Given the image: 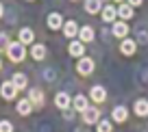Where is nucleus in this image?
Wrapping results in <instances>:
<instances>
[{
  "label": "nucleus",
  "instance_id": "obj_14",
  "mask_svg": "<svg viewBox=\"0 0 148 132\" xmlns=\"http://www.w3.org/2000/svg\"><path fill=\"white\" fill-rule=\"evenodd\" d=\"M55 106H57L59 110L70 108V106H72V95H70L68 91H57V95H55Z\"/></svg>",
  "mask_w": 148,
  "mask_h": 132
},
{
  "label": "nucleus",
  "instance_id": "obj_8",
  "mask_svg": "<svg viewBox=\"0 0 148 132\" xmlns=\"http://www.w3.org/2000/svg\"><path fill=\"white\" fill-rule=\"evenodd\" d=\"M100 20L105 24H113L118 20V5H105L100 11Z\"/></svg>",
  "mask_w": 148,
  "mask_h": 132
},
{
  "label": "nucleus",
  "instance_id": "obj_24",
  "mask_svg": "<svg viewBox=\"0 0 148 132\" xmlns=\"http://www.w3.org/2000/svg\"><path fill=\"white\" fill-rule=\"evenodd\" d=\"M96 132H113V121L100 117V121L96 123Z\"/></svg>",
  "mask_w": 148,
  "mask_h": 132
},
{
  "label": "nucleus",
  "instance_id": "obj_33",
  "mask_svg": "<svg viewBox=\"0 0 148 132\" xmlns=\"http://www.w3.org/2000/svg\"><path fill=\"white\" fill-rule=\"evenodd\" d=\"M0 69H2V61H0Z\"/></svg>",
  "mask_w": 148,
  "mask_h": 132
},
{
  "label": "nucleus",
  "instance_id": "obj_15",
  "mask_svg": "<svg viewBox=\"0 0 148 132\" xmlns=\"http://www.w3.org/2000/svg\"><path fill=\"white\" fill-rule=\"evenodd\" d=\"M28 100L33 102V106H35V108H42L44 102H46V95H44V91L39 89V87H33L31 91H28Z\"/></svg>",
  "mask_w": 148,
  "mask_h": 132
},
{
  "label": "nucleus",
  "instance_id": "obj_12",
  "mask_svg": "<svg viewBox=\"0 0 148 132\" xmlns=\"http://www.w3.org/2000/svg\"><path fill=\"white\" fill-rule=\"evenodd\" d=\"M79 28H81V26H79V22H76V20H65L61 30H63L65 39H76V37H79Z\"/></svg>",
  "mask_w": 148,
  "mask_h": 132
},
{
  "label": "nucleus",
  "instance_id": "obj_29",
  "mask_svg": "<svg viewBox=\"0 0 148 132\" xmlns=\"http://www.w3.org/2000/svg\"><path fill=\"white\" fill-rule=\"evenodd\" d=\"M44 78H46V80H55V69H46V72H44Z\"/></svg>",
  "mask_w": 148,
  "mask_h": 132
},
{
  "label": "nucleus",
  "instance_id": "obj_27",
  "mask_svg": "<svg viewBox=\"0 0 148 132\" xmlns=\"http://www.w3.org/2000/svg\"><path fill=\"white\" fill-rule=\"evenodd\" d=\"M0 132H13V123L9 119H0Z\"/></svg>",
  "mask_w": 148,
  "mask_h": 132
},
{
  "label": "nucleus",
  "instance_id": "obj_25",
  "mask_svg": "<svg viewBox=\"0 0 148 132\" xmlns=\"http://www.w3.org/2000/svg\"><path fill=\"white\" fill-rule=\"evenodd\" d=\"M9 43H11L9 35H7V32H0V52H7V48H9Z\"/></svg>",
  "mask_w": 148,
  "mask_h": 132
},
{
  "label": "nucleus",
  "instance_id": "obj_26",
  "mask_svg": "<svg viewBox=\"0 0 148 132\" xmlns=\"http://www.w3.org/2000/svg\"><path fill=\"white\" fill-rule=\"evenodd\" d=\"M135 41H137V46L139 43H148V30H137L135 32Z\"/></svg>",
  "mask_w": 148,
  "mask_h": 132
},
{
  "label": "nucleus",
  "instance_id": "obj_10",
  "mask_svg": "<svg viewBox=\"0 0 148 132\" xmlns=\"http://www.w3.org/2000/svg\"><path fill=\"white\" fill-rule=\"evenodd\" d=\"M135 52H137V41L124 37V39L120 41V54L122 56H135Z\"/></svg>",
  "mask_w": 148,
  "mask_h": 132
},
{
  "label": "nucleus",
  "instance_id": "obj_31",
  "mask_svg": "<svg viewBox=\"0 0 148 132\" xmlns=\"http://www.w3.org/2000/svg\"><path fill=\"white\" fill-rule=\"evenodd\" d=\"M2 15H5V5L0 2V18H2Z\"/></svg>",
  "mask_w": 148,
  "mask_h": 132
},
{
  "label": "nucleus",
  "instance_id": "obj_20",
  "mask_svg": "<svg viewBox=\"0 0 148 132\" xmlns=\"http://www.w3.org/2000/svg\"><path fill=\"white\" fill-rule=\"evenodd\" d=\"M102 0H83V9H85V13H89V15H98L102 11Z\"/></svg>",
  "mask_w": 148,
  "mask_h": 132
},
{
  "label": "nucleus",
  "instance_id": "obj_23",
  "mask_svg": "<svg viewBox=\"0 0 148 132\" xmlns=\"http://www.w3.org/2000/svg\"><path fill=\"white\" fill-rule=\"evenodd\" d=\"M11 82L18 87V91H24L28 87V78H26V74H22V72H15L13 78H11Z\"/></svg>",
  "mask_w": 148,
  "mask_h": 132
},
{
  "label": "nucleus",
  "instance_id": "obj_34",
  "mask_svg": "<svg viewBox=\"0 0 148 132\" xmlns=\"http://www.w3.org/2000/svg\"><path fill=\"white\" fill-rule=\"evenodd\" d=\"M26 2H33V0H26Z\"/></svg>",
  "mask_w": 148,
  "mask_h": 132
},
{
  "label": "nucleus",
  "instance_id": "obj_9",
  "mask_svg": "<svg viewBox=\"0 0 148 132\" xmlns=\"http://www.w3.org/2000/svg\"><path fill=\"white\" fill-rule=\"evenodd\" d=\"M0 95H2V100H9V102L15 100V97H18V87L11 80L2 82V85H0Z\"/></svg>",
  "mask_w": 148,
  "mask_h": 132
},
{
  "label": "nucleus",
  "instance_id": "obj_4",
  "mask_svg": "<svg viewBox=\"0 0 148 132\" xmlns=\"http://www.w3.org/2000/svg\"><path fill=\"white\" fill-rule=\"evenodd\" d=\"M81 115H83V121L87 123V126H96V123L100 121V108H98V106H92V104H89Z\"/></svg>",
  "mask_w": 148,
  "mask_h": 132
},
{
  "label": "nucleus",
  "instance_id": "obj_35",
  "mask_svg": "<svg viewBox=\"0 0 148 132\" xmlns=\"http://www.w3.org/2000/svg\"><path fill=\"white\" fill-rule=\"evenodd\" d=\"M72 2H76V0H72Z\"/></svg>",
  "mask_w": 148,
  "mask_h": 132
},
{
  "label": "nucleus",
  "instance_id": "obj_16",
  "mask_svg": "<svg viewBox=\"0 0 148 132\" xmlns=\"http://www.w3.org/2000/svg\"><path fill=\"white\" fill-rule=\"evenodd\" d=\"M89 95H83V93H76V95L72 97V108L76 110V113H83L85 108L89 106Z\"/></svg>",
  "mask_w": 148,
  "mask_h": 132
},
{
  "label": "nucleus",
  "instance_id": "obj_7",
  "mask_svg": "<svg viewBox=\"0 0 148 132\" xmlns=\"http://www.w3.org/2000/svg\"><path fill=\"white\" fill-rule=\"evenodd\" d=\"M129 119V108L124 104H116L111 108V121L113 123H124Z\"/></svg>",
  "mask_w": 148,
  "mask_h": 132
},
{
  "label": "nucleus",
  "instance_id": "obj_13",
  "mask_svg": "<svg viewBox=\"0 0 148 132\" xmlns=\"http://www.w3.org/2000/svg\"><path fill=\"white\" fill-rule=\"evenodd\" d=\"M63 15L59 13V11H52V13H48V18H46V24H48V28L50 30H61L63 28Z\"/></svg>",
  "mask_w": 148,
  "mask_h": 132
},
{
  "label": "nucleus",
  "instance_id": "obj_17",
  "mask_svg": "<svg viewBox=\"0 0 148 132\" xmlns=\"http://www.w3.org/2000/svg\"><path fill=\"white\" fill-rule=\"evenodd\" d=\"M15 110H18V115H22V117H28V115L35 110V106H33V102L28 100V97H22V100H18V104H15Z\"/></svg>",
  "mask_w": 148,
  "mask_h": 132
},
{
  "label": "nucleus",
  "instance_id": "obj_6",
  "mask_svg": "<svg viewBox=\"0 0 148 132\" xmlns=\"http://www.w3.org/2000/svg\"><path fill=\"white\" fill-rule=\"evenodd\" d=\"M87 95H89V100H92L94 104H98V106H100L102 102L107 100V89H105L102 85H94L92 89H89V93H87Z\"/></svg>",
  "mask_w": 148,
  "mask_h": 132
},
{
  "label": "nucleus",
  "instance_id": "obj_19",
  "mask_svg": "<svg viewBox=\"0 0 148 132\" xmlns=\"http://www.w3.org/2000/svg\"><path fill=\"white\" fill-rule=\"evenodd\" d=\"M133 113H135V117H148V100L146 97H137L133 102Z\"/></svg>",
  "mask_w": 148,
  "mask_h": 132
},
{
  "label": "nucleus",
  "instance_id": "obj_11",
  "mask_svg": "<svg viewBox=\"0 0 148 132\" xmlns=\"http://www.w3.org/2000/svg\"><path fill=\"white\" fill-rule=\"evenodd\" d=\"M118 18L120 20H124V22H131V20L135 18V7L133 5H129V2H120L118 5Z\"/></svg>",
  "mask_w": 148,
  "mask_h": 132
},
{
  "label": "nucleus",
  "instance_id": "obj_21",
  "mask_svg": "<svg viewBox=\"0 0 148 132\" xmlns=\"http://www.w3.org/2000/svg\"><path fill=\"white\" fill-rule=\"evenodd\" d=\"M18 41H22L24 46H33V43H35V30H33V28H20Z\"/></svg>",
  "mask_w": 148,
  "mask_h": 132
},
{
  "label": "nucleus",
  "instance_id": "obj_32",
  "mask_svg": "<svg viewBox=\"0 0 148 132\" xmlns=\"http://www.w3.org/2000/svg\"><path fill=\"white\" fill-rule=\"evenodd\" d=\"M111 2H113V5H120V2H124V0H111Z\"/></svg>",
  "mask_w": 148,
  "mask_h": 132
},
{
  "label": "nucleus",
  "instance_id": "obj_22",
  "mask_svg": "<svg viewBox=\"0 0 148 132\" xmlns=\"http://www.w3.org/2000/svg\"><path fill=\"white\" fill-rule=\"evenodd\" d=\"M31 56L35 61H44L48 56V48L44 46V43H33L31 46Z\"/></svg>",
  "mask_w": 148,
  "mask_h": 132
},
{
  "label": "nucleus",
  "instance_id": "obj_30",
  "mask_svg": "<svg viewBox=\"0 0 148 132\" xmlns=\"http://www.w3.org/2000/svg\"><path fill=\"white\" fill-rule=\"evenodd\" d=\"M126 2H129V5H133L135 9H137V7H142V5H144V0H126Z\"/></svg>",
  "mask_w": 148,
  "mask_h": 132
},
{
  "label": "nucleus",
  "instance_id": "obj_18",
  "mask_svg": "<svg viewBox=\"0 0 148 132\" xmlns=\"http://www.w3.org/2000/svg\"><path fill=\"white\" fill-rule=\"evenodd\" d=\"M76 39H81L83 43H92V41L96 39V30H94L89 24H85V26L79 28V37H76Z\"/></svg>",
  "mask_w": 148,
  "mask_h": 132
},
{
  "label": "nucleus",
  "instance_id": "obj_2",
  "mask_svg": "<svg viewBox=\"0 0 148 132\" xmlns=\"http://www.w3.org/2000/svg\"><path fill=\"white\" fill-rule=\"evenodd\" d=\"M94 69H96V61L92 59V56H81V59H76V74L79 76H83V78H87V76H92L94 74Z\"/></svg>",
  "mask_w": 148,
  "mask_h": 132
},
{
  "label": "nucleus",
  "instance_id": "obj_3",
  "mask_svg": "<svg viewBox=\"0 0 148 132\" xmlns=\"http://www.w3.org/2000/svg\"><path fill=\"white\" fill-rule=\"evenodd\" d=\"M131 28H129V22H124V20L118 18L116 22L111 24V35L116 37V39H124V37H129Z\"/></svg>",
  "mask_w": 148,
  "mask_h": 132
},
{
  "label": "nucleus",
  "instance_id": "obj_28",
  "mask_svg": "<svg viewBox=\"0 0 148 132\" xmlns=\"http://www.w3.org/2000/svg\"><path fill=\"white\" fill-rule=\"evenodd\" d=\"M61 113H63V119H68V121H72V119H74V113H76V110H74L72 106H70V108L61 110Z\"/></svg>",
  "mask_w": 148,
  "mask_h": 132
},
{
  "label": "nucleus",
  "instance_id": "obj_5",
  "mask_svg": "<svg viewBox=\"0 0 148 132\" xmlns=\"http://www.w3.org/2000/svg\"><path fill=\"white\" fill-rule=\"evenodd\" d=\"M85 46H87V43H83L81 39H72L68 43V54L72 56V59H81V56H85Z\"/></svg>",
  "mask_w": 148,
  "mask_h": 132
},
{
  "label": "nucleus",
  "instance_id": "obj_1",
  "mask_svg": "<svg viewBox=\"0 0 148 132\" xmlns=\"http://www.w3.org/2000/svg\"><path fill=\"white\" fill-rule=\"evenodd\" d=\"M7 56H9L11 63H22L26 59V46L22 41H11L9 48H7Z\"/></svg>",
  "mask_w": 148,
  "mask_h": 132
}]
</instances>
